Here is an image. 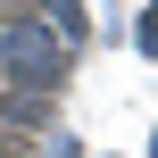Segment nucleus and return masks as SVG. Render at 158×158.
I'll list each match as a JSON object with an SVG mask.
<instances>
[{
	"label": "nucleus",
	"instance_id": "nucleus-1",
	"mask_svg": "<svg viewBox=\"0 0 158 158\" xmlns=\"http://www.w3.org/2000/svg\"><path fill=\"white\" fill-rule=\"evenodd\" d=\"M8 75H25V83H42V92H58V83H67V50H58L50 33L17 25V33H8Z\"/></svg>",
	"mask_w": 158,
	"mask_h": 158
},
{
	"label": "nucleus",
	"instance_id": "nucleus-2",
	"mask_svg": "<svg viewBox=\"0 0 158 158\" xmlns=\"http://www.w3.org/2000/svg\"><path fill=\"white\" fill-rule=\"evenodd\" d=\"M142 50H158V8H142Z\"/></svg>",
	"mask_w": 158,
	"mask_h": 158
},
{
	"label": "nucleus",
	"instance_id": "nucleus-3",
	"mask_svg": "<svg viewBox=\"0 0 158 158\" xmlns=\"http://www.w3.org/2000/svg\"><path fill=\"white\" fill-rule=\"evenodd\" d=\"M150 158H158V142H150Z\"/></svg>",
	"mask_w": 158,
	"mask_h": 158
}]
</instances>
